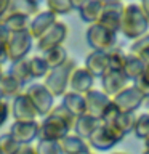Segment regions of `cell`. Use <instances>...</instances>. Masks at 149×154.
Wrapping results in <instances>:
<instances>
[{
    "instance_id": "c3c4849f",
    "label": "cell",
    "mask_w": 149,
    "mask_h": 154,
    "mask_svg": "<svg viewBox=\"0 0 149 154\" xmlns=\"http://www.w3.org/2000/svg\"><path fill=\"white\" fill-rule=\"evenodd\" d=\"M0 103H5V98L2 96V93H0Z\"/></svg>"
},
{
    "instance_id": "1f68e13d",
    "label": "cell",
    "mask_w": 149,
    "mask_h": 154,
    "mask_svg": "<svg viewBox=\"0 0 149 154\" xmlns=\"http://www.w3.org/2000/svg\"><path fill=\"white\" fill-rule=\"evenodd\" d=\"M133 133L139 140L149 138V112H143L136 117L133 125Z\"/></svg>"
},
{
    "instance_id": "6da1fadb",
    "label": "cell",
    "mask_w": 149,
    "mask_h": 154,
    "mask_svg": "<svg viewBox=\"0 0 149 154\" xmlns=\"http://www.w3.org/2000/svg\"><path fill=\"white\" fill-rule=\"evenodd\" d=\"M119 32L125 38H130L133 42L149 32V21L139 3H125Z\"/></svg>"
},
{
    "instance_id": "2e32d148",
    "label": "cell",
    "mask_w": 149,
    "mask_h": 154,
    "mask_svg": "<svg viewBox=\"0 0 149 154\" xmlns=\"http://www.w3.org/2000/svg\"><path fill=\"white\" fill-rule=\"evenodd\" d=\"M87 143H88L90 148L96 149V151H109L115 144H119L115 137L111 133V130L103 124H99V127L91 133V137L87 140Z\"/></svg>"
},
{
    "instance_id": "f35d334b",
    "label": "cell",
    "mask_w": 149,
    "mask_h": 154,
    "mask_svg": "<svg viewBox=\"0 0 149 154\" xmlns=\"http://www.w3.org/2000/svg\"><path fill=\"white\" fill-rule=\"evenodd\" d=\"M8 117H10V103L5 101V103H0V128L5 125Z\"/></svg>"
},
{
    "instance_id": "f1b7e54d",
    "label": "cell",
    "mask_w": 149,
    "mask_h": 154,
    "mask_svg": "<svg viewBox=\"0 0 149 154\" xmlns=\"http://www.w3.org/2000/svg\"><path fill=\"white\" fill-rule=\"evenodd\" d=\"M27 64H29V72H31L32 80L45 79L48 71H50V67L47 66V63L42 58V55H34L31 58H27Z\"/></svg>"
},
{
    "instance_id": "d4e9b609",
    "label": "cell",
    "mask_w": 149,
    "mask_h": 154,
    "mask_svg": "<svg viewBox=\"0 0 149 154\" xmlns=\"http://www.w3.org/2000/svg\"><path fill=\"white\" fill-rule=\"evenodd\" d=\"M7 72L11 77H14V79H16L23 87L32 84V77H31V72H29L27 60H21V61H16V63H10V69Z\"/></svg>"
},
{
    "instance_id": "30bf717a",
    "label": "cell",
    "mask_w": 149,
    "mask_h": 154,
    "mask_svg": "<svg viewBox=\"0 0 149 154\" xmlns=\"http://www.w3.org/2000/svg\"><path fill=\"white\" fill-rule=\"evenodd\" d=\"M10 116L13 117L14 122H32V120H37L38 117L35 108L32 106L31 100L26 96L24 91L11 100V103H10Z\"/></svg>"
},
{
    "instance_id": "60d3db41",
    "label": "cell",
    "mask_w": 149,
    "mask_h": 154,
    "mask_svg": "<svg viewBox=\"0 0 149 154\" xmlns=\"http://www.w3.org/2000/svg\"><path fill=\"white\" fill-rule=\"evenodd\" d=\"M8 7H10V0H0V21L8 14Z\"/></svg>"
},
{
    "instance_id": "8992f818",
    "label": "cell",
    "mask_w": 149,
    "mask_h": 154,
    "mask_svg": "<svg viewBox=\"0 0 149 154\" xmlns=\"http://www.w3.org/2000/svg\"><path fill=\"white\" fill-rule=\"evenodd\" d=\"M34 47V40L27 32L11 34L8 42L5 43V53H7L8 63H16L21 60H27V55Z\"/></svg>"
},
{
    "instance_id": "d590c367",
    "label": "cell",
    "mask_w": 149,
    "mask_h": 154,
    "mask_svg": "<svg viewBox=\"0 0 149 154\" xmlns=\"http://www.w3.org/2000/svg\"><path fill=\"white\" fill-rule=\"evenodd\" d=\"M149 48V32L144 34L143 37H139L138 40H135L132 45H130V55H135L138 56L139 53H143L144 50Z\"/></svg>"
},
{
    "instance_id": "9a60e30c",
    "label": "cell",
    "mask_w": 149,
    "mask_h": 154,
    "mask_svg": "<svg viewBox=\"0 0 149 154\" xmlns=\"http://www.w3.org/2000/svg\"><path fill=\"white\" fill-rule=\"evenodd\" d=\"M93 85H95L93 75L85 67L77 66L72 71L71 79H69V91H74V93H79V95H85L90 90H93Z\"/></svg>"
},
{
    "instance_id": "ee69618b",
    "label": "cell",
    "mask_w": 149,
    "mask_h": 154,
    "mask_svg": "<svg viewBox=\"0 0 149 154\" xmlns=\"http://www.w3.org/2000/svg\"><path fill=\"white\" fill-rule=\"evenodd\" d=\"M138 58H139V60H141V61L144 63V66L149 64V48H147V50H144L143 53H139Z\"/></svg>"
},
{
    "instance_id": "4dcf8cb0",
    "label": "cell",
    "mask_w": 149,
    "mask_h": 154,
    "mask_svg": "<svg viewBox=\"0 0 149 154\" xmlns=\"http://www.w3.org/2000/svg\"><path fill=\"white\" fill-rule=\"evenodd\" d=\"M45 10H48L50 13H53L56 18L58 16H66V14L74 11L71 0H48Z\"/></svg>"
},
{
    "instance_id": "7402d4cb",
    "label": "cell",
    "mask_w": 149,
    "mask_h": 154,
    "mask_svg": "<svg viewBox=\"0 0 149 154\" xmlns=\"http://www.w3.org/2000/svg\"><path fill=\"white\" fill-rule=\"evenodd\" d=\"M23 91H24V87L14 77L10 75L8 72H3L2 77H0V93L5 98V101H8V100L11 101L18 95H21Z\"/></svg>"
},
{
    "instance_id": "5b68a950",
    "label": "cell",
    "mask_w": 149,
    "mask_h": 154,
    "mask_svg": "<svg viewBox=\"0 0 149 154\" xmlns=\"http://www.w3.org/2000/svg\"><path fill=\"white\" fill-rule=\"evenodd\" d=\"M24 93L29 100H31L32 106L35 108L37 114L45 117L51 112V109L55 108V98L53 95L45 88V85L40 82H32L24 87Z\"/></svg>"
},
{
    "instance_id": "3957f363",
    "label": "cell",
    "mask_w": 149,
    "mask_h": 154,
    "mask_svg": "<svg viewBox=\"0 0 149 154\" xmlns=\"http://www.w3.org/2000/svg\"><path fill=\"white\" fill-rule=\"evenodd\" d=\"M85 38H87L88 47L93 51L108 53V51L112 50L114 47H117V34L108 31L106 27L99 26L98 23L90 24V26L87 27Z\"/></svg>"
},
{
    "instance_id": "7c38bea8",
    "label": "cell",
    "mask_w": 149,
    "mask_h": 154,
    "mask_svg": "<svg viewBox=\"0 0 149 154\" xmlns=\"http://www.w3.org/2000/svg\"><path fill=\"white\" fill-rule=\"evenodd\" d=\"M128 79L122 71H106V74L101 77V91L106 93L109 98H114L123 88L128 87Z\"/></svg>"
},
{
    "instance_id": "8fae6325",
    "label": "cell",
    "mask_w": 149,
    "mask_h": 154,
    "mask_svg": "<svg viewBox=\"0 0 149 154\" xmlns=\"http://www.w3.org/2000/svg\"><path fill=\"white\" fill-rule=\"evenodd\" d=\"M8 133L21 146H27L38 140V122L37 120H32V122H14L13 120Z\"/></svg>"
},
{
    "instance_id": "f5cc1de1",
    "label": "cell",
    "mask_w": 149,
    "mask_h": 154,
    "mask_svg": "<svg viewBox=\"0 0 149 154\" xmlns=\"http://www.w3.org/2000/svg\"><path fill=\"white\" fill-rule=\"evenodd\" d=\"M147 109H149V103H147ZM147 112H149V111H147Z\"/></svg>"
},
{
    "instance_id": "f907efd6",
    "label": "cell",
    "mask_w": 149,
    "mask_h": 154,
    "mask_svg": "<svg viewBox=\"0 0 149 154\" xmlns=\"http://www.w3.org/2000/svg\"><path fill=\"white\" fill-rule=\"evenodd\" d=\"M112 154H127V152H123V151H115V152H112Z\"/></svg>"
},
{
    "instance_id": "8d00e7d4",
    "label": "cell",
    "mask_w": 149,
    "mask_h": 154,
    "mask_svg": "<svg viewBox=\"0 0 149 154\" xmlns=\"http://www.w3.org/2000/svg\"><path fill=\"white\" fill-rule=\"evenodd\" d=\"M50 114L58 116V117L62 119L66 124H69L71 127H72V125H74V122H75V117H74V116H72V114H71L69 111H67V109L64 108V106L61 104V103H59V104H55V108L51 109V112H50Z\"/></svg>"
},
{
    "instance_id": "d6a6232c",
    "label": "cell",
    "mask_w": 149,
    "mask_h": 154,
    "mask_svg": "<svg viewBox=\"0 0 149 154\" xmlns=\"http://www.w3.org/2000/svg\"><path fill=\"white\" fill-rule=\"evenodd\" d=\"M19 148H21V144L8 132L0 135V154H14Z\"/></svg>"
},
{
    "instance_id": "74e56055",
    "label": "cell",
    "mask_w": 149,
    "mask_h": 154,
    "mask_svg": "<svg viewBox=\"0 0 149 154\" xmlns=\"http://www.w3.org/2000/svg\"><path fill=\"white\" fill-rule=\"evenodd\" d=\"M133 87L144 96V100H149V82L143 75L138 77L136 80H133Z\"/></svg>"
},
{
    "instance_id": "d6986e66",
    "label": "cell",
    "mask_w": 149,
    "mask_h": 154,
    "mask_svg": "<svg viewBox=\"0 0 149 154\" xmlns=\"http://www.w3.org/2000/svg\"><path fill=\"white\" fill-rule=\"evenodd\" d=\"M58 143H59V148H61L62 154H90L91 152V148L88 146V143H87L85 140L79 138L74 133L66 135V137Z\"/></svg>"
},
{
    "instance_id": "277c9868",
    "label": "cell",
    "mask_w": 149,
    "mask_h": 154,
    "mask_svg": "<svg viewBox=\"0 0 149 154\" xmlns=\"http://www.w3.org/2000/svg\"><path fill=\"white\" fill-rule=\"evenodd\" d=\"M72 132V127L55 114H48L38 122V140L43 141H61Z\"/></svg>"
},
{
    "instance_id": "b9f144b4",
    "label": "cell",
    "mask_w": 149,
    "mask_h": 154,
    "mask_svg": "<svg viewBox=\"0 0 149 154\" xmlns=\"http://www.w3.org/2000/svg\"><path fill=\"white\" fill-rule=\"evenodd\" d=\"M14 154H35V149L32 144H27V146H21Z\"/></svg>"
},
{
    "instance_id": "4316f807",
    "label": "cell",
    "mask_w": 149,
    "mask_h": 154,
    "mask_svg": "<svg viewBox=\"0 0 149 154\" xmlns=\"http://www.w3.org/2000/svg\"><path fill=\"white\" fill-rule=\"evenodd\" d=\"M42 58L45 60L47 66L50 69H55V67H59L64 64L69 60V55H67V50L62 45V47H56V48H51V50L42 53Z\"/></svg>"
},
{
    "instance_id": "cb8c5ba5",
    "label": "cell",
    "mask_w": 149,
    "mask_h": 154,
    "mask_svg": "<svg viewBox=\"0 0 149 154\" xmlns=\"http://www.w3.org/2000/svg\"><path fill=\"white\" fill-rule=\"evenodd\" d=\"M40 11V3L35 0H10L8 13H16L31 19Z\"/></svg>"
},
{
    "instance_id": "bcb514c9",
    "label": "cell",
    "mask_w": 149,
    "mask_h": 154,
    "mask_svg": "<svg viewBox=\"0 0 149 154\" xmlns=\"http://www.w3.org/2000/svg\"><path fill=\"white\" fill-rule=\"evenodd\" d=\"M143 77L149 82V64H146V67H144V72H143Z\"/></svg>"
},
{
    "instance_id": "7bdbcfd3",
    "label": "cell",
    "mask_w": 149,
    "mask_h": 154,
    "mask_svg": "<svg viewBox=\"0 0 149 154\" xmlns=\"http://www.w3.org/2000/svg\"><path fill=\"white\" fill-rule=\"evenodd\" d=\"M139 7H141L143 13L146 14L147 21H149V0H143V2H139Z\"/></svg>"
},
{
    "instance_id": "ac0fdd59",
    "label": "cell",
    "mask_w": 149,
    "mask_h": 154,
    "mask_svg": "<svg viewBox=\"0 0 149 154\" xmlns=\"http://www.w3.org/2000/svg\"><path fill=\"white\" fill-rule=\"evenodd\" d=\"M135 120H136L135 114H122V112H120V114L117 116V119H115L112 124L106 125V127L111 130V133H112L114 137H115V140L120 143L128 133L133 132ZM103 125H104V124H103Z\"/></svg>"
},
{
    "instance_id": "5bb4252c",
    "label": "cell",
    "mask_w": 149,
    "mask_h": 154,
    "mask_svg": "<svg viewBox=\"0 0 149 154\" xmlns=\"http://www.w3.org/2000/svg\"><path fill=\"white\" fill-rule=\"evenodd\" d=\"M58 21V18L53 13H50L48 10H40L35 16L31 18L27 27V34L32 37V40H38L53 24Z\"/></svg>"
},
{
    "instance_id": "9c48e42d",
    "label": "cell",
    "mask_w": 149,
    "mask_h": 154,
    "mask_svg": "<svg viewBox=\"0 0 149 154\" xmlns=\"http://www.w3.org/2000/svg\"><path fill=\"white\" fill-rule=\"evenodd\" d=\"M67 34H69L67 24L62 23V21H56L37 40V50L42 51V53H45L48 50H51V48L62 47V43H64V40L67 38Z\"/></svg>"
},
{
    "instance_id": "ab89813d",
    "label": "cell",
    "mask_w": 149,
    "mask_h": 154,
    "mask_svg": "<svg viewBox=\"0 0 149 154\" xmlns=\"http://www.w3.org/2000/svg\"><path fill=\"white\" fill-rule=\"evenodd\" d=\"M10 35H11V34L8 32V29L5 27V24L0 21V45H5V43L8 42Z\"/></svg>"
},
{
    "instance_id": "816d5d0a",
    "label": "cell",
    "mask_w": 149,
    "mask_h": 154,
    "mask_svg": "<svg viewBox=\"0 0 149 154\" xmlns=\"http://www.w3.org/2000/svg\"><path fill=\"white\" fill-rule=\"evenodd\" d=\"M143 154H149V151H147V149H144V151H143Z\"/></svg>"
},
{
    "instance_id": "e575fe53",
    "label": "cell",
    "mask_w": 149,
    "mask_h": 154,
    "mask_svg": "<svg viewBox=\"0 0 149 154\" xmlns=\"http://www.w3.org/2000/svg\"><path fill=\"white\" fill-rule=\"evenodd\" d=\"M120 114V111L117 109V106H115L112 101L108 104V108L104 109V112L103 116H101V119H99V122L101 124H104V125H109V124H112L115 119H117V116Z\"/></svg>"
},
{
    "instance_id": "44dd1931",
    "label": "cell",
    "mask_w": 149,
    "mask_h": 154,
    "mask_svg": "<svg viewBox=\"0 0 149 154\" xmlns=\"http://www.w3.org/2000/svg\"><path fill=\"white\" fill-rule=\"evenodd\" d=\"M101 10H103V0H84L77 13L84 23L95 24L99 19Z\"/></svg>"
},
{
    "instance_id": "f6af8a7d",
    "label": "cell",
    "mask_w": 149,
    "mask_h": 154,
    "mask_svg": "<svg viewBox=\"0 0 149 154\" xmlns=\"http://www.w3.org/2000/svg\"><path fill=\"white\" fill-rule=\"evenodd\" d=\"M7 61V53H5V45H0V66Z\"/></svg>"
},
{
    "instance_id": "484cf974",
    "label": "cell",
    "mask_w": 149,
    "mask_h": 154,
    "mask_svg": "<svg viewBox=\"0 0 149 154\" xmlns=\"http://www.w3.org/2000/svg\"><path fill=\"white\" fill-rule=\"evenodd\" d=\"M29 21H31L29 18L21 16V14H16V13H8L7 16L2 19V23L5 24V27L8 29V32H10V34L27 32Z\"/></svg>"
},
{
    "instance_id": "836d02e7",
    "label": "cell",
    "mask_w": 149,
    "mask_h": 154,
    "mask_svg": "<svg viewBox=\"0 0 149 154\" xmlns=\"http://www.w3.org/2000/svg\"><path fill=\"white\" fill-rule=\"evenodd\" d=\"M34 149H35V154H62L58 141H43V140H38L37 144L34 146Z\"/></svg>"
},
{
    "instance_id": "7dc6e473",
    "label": "cell",
    "mask_w": 149,
    "mask_h": 154,
    "mask_svg": "<svg viewBox=\"0 0 149 154\" xmlns=\"http://www.w3.org/2000/svg\"><path fill=\"white\" fill-rule=\"evenodd\" d=\"M144 149H147V151H149V138L144 140Z\"/></svg>"
},
{
    "instance_id": "83f0119b",
    "label": "cell",
    "mask_w": 149,
    "mask_h": 154,
    "mask_svg": "<svg viewBox=\"0 0 149 154\" xmlns=\"http://www.w3.org/2000/svg\"><path fill=\"white\" fill-rule=\"evenodd\" d=\"M144 63L139 60L138 56L135 55H130V53H127V61H125V66H123V74L127 75L128 80H136L138 77L143 75L144 72Z\"/></svg>"
},
{
    "instance_id": "e0dca14e",
    "label": "cell",
    "mask_w": 149,
    "mask_h": 154,
    "mask_svg": "<svg viewBox=\"0 0 149 154\" xmlns=\"http://www.w3.org/2000/svg\"><path fill=\"white\" fill-rule=\"evenodd\" d=\"M84 67L87 71L93 75V79H101L106 71L109 69L108 67V53H103V51H91L87 55L85 58V64Z\"/></svg>"
},
{
    "instance_id": "ffe728a7",
    "label": "cell",
    "mask_w": 149,
    "mask_h": 154,
    "mask_svg": "<svg viewBox=\"0 0 149 154\" xmlns=\"http://www.w3.org/2000/svg\"><path fill=\"white\" fill-rule=\"evenodd\" d=\"M99 124L101 122L98 119L91 117L88 114H84V116H80V117L75 119L74 125H72V132H74V135H77L79 138L87 141V140L91 137V133L99 127Z\"/></svg>"
},
{
    "instance_id": "4fadbf2b",
    "label": "cell",
    "mask_w": 149,
    "mask_h": 154,
    "mask_svg": "<svg viewBox=\"0 0 149 154\" xmlns=\"http://www.w3.org/2000/svg\"><path fill=\"white\" fill-rule=\"evenodd\" d=\"M84 100H85V114L91 116L95 119H101L104 109L108 108V104L111 103V98L106 93H103L101 90H90L88 93L84 95Z\"/></svg>"
},
{
    "instance_id": "681fc988",
    "label": "cell",
    "mask_w": 149,
    "mask_h": 154,
    "mask_svg": "<svg viewBox=\"0 0 149 154\" xmlns=\"http://www.w3.org/2000/svg\"><path fill=\"white\" fill-rule=\"evenodd\" d=\"M3 72H5V71H3V66H0V77H2V74H3Z\"/></svg>"
},
{
    "instance_id": "7a4b0ae2",
    "label": "cell",
    "mask_w": 149,
    "mask_h": 154,
    "mask_svg": "<svg viewBox=\"0 0 149 154\" xmlns=\"http://www.w3.org/2000/svg\"><path fill=\"white\" fill-rule=\"evenodd\" d=\"M75 67H77V63L72 60V58H69L62 66L48 71V74H47L45 79H43L42 84L45 85V88L53 95L55 100L61 98L64 93L69 91V79H71V74Z\"/></svg>"
},
{
    "instance_id": "f546056e",
    "label": "cell",
    "mask_w": 149,
    "mask_h": 154,
    "mask_svg": "<svg viewBox=\"0 0 149 154\" xmlns=\"http://www.w3.org/2000/svg\"><path fill=\"white\" fill-rule=\"evenodd\" d=\"M125 61H127V53L120 47H114L108 51V67L109 71H123Z\"/></svg>"
},
{
    "instance_id": "ba28073f",
    "label": "cell",
    "mask_w": 149,
    "mask_h": 154,
    "mask_svg": "<svg viewBox=\"0 0 149 154\" xmlns=\"http://www.w3.org/2000/svg\"><path fill=\"white\" fill-rule=\"evenodd\" d=\"M123 7L125 3L117 2V0H106V2H103V10H101L98 24L106 27L108 31L117 34L120 29V19H122Z\"/></svg>"
},
{
    "instance_id": "52a82bcc",
    "label": "cell",
    "mask_w": 149,
    "mask_h": 154,
    "mask_svg": "<svg viewBox=\"0 0 149 154\" xmlns=\"http://www.w3.org/2000/svg\"><path fill=\"white\" fill-rule=\"evenodd\" d=\"M111 101L117 106V109L122 114H135V111L141 108L146 100L133 85H128L127 88H123L114 98H111Z\"/></svg>"
},
{
    "instance_id": "db71d44e",
    "label": "cell",
    "mask_w": 149,
    "mask_h": 154,
    "mask_svg": "<svg viewBox=\"0 0 149 154\" xmlns=\"http://www.w3.org/2000/svg\"><path fill=\"white\" fill-rule=\"evenodd\" d=\"M90 154H95V152H90Z\"/></svg>"
},
{
    "instance_id": "603a6c76",
    "label": "cell",
    "mask_w": 149,
    "mask_h": 154,
    "mask_svg": "<svg viewBox=\"0 0 149 154\" xmlns=\"http://www.w3.org/2000/svg\"><path fill=\"white\" fill-rule=\"evenodd\" d=\"M61 104L74 116V117H80L85 114V100L84 95L74 93V91H67L61 96Z\"/></svg>"
}]
</instances>
